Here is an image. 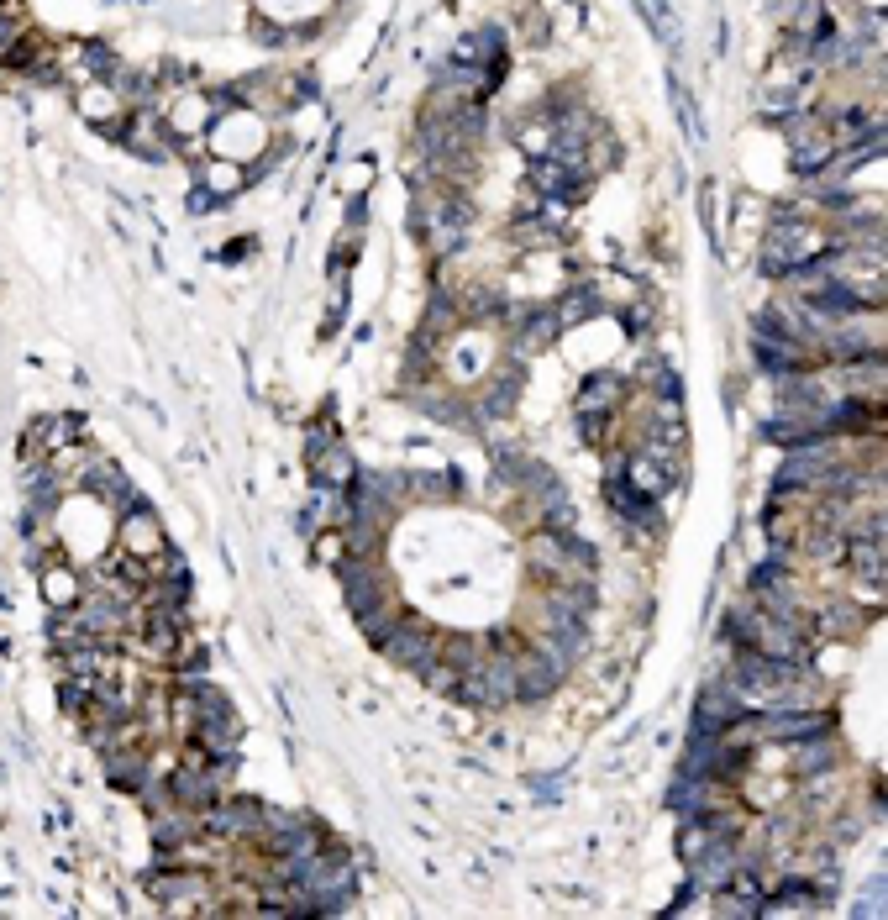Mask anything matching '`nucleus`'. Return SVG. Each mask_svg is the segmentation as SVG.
<instances>
[{"instance_id":"nucleus-1","label":"nucleus","mask_w":888,"mask_h":920,"mask_svg":"<svg viewBox=\"0 0 888 920\" xmlns=\"http://www.w3.org/2000/svg\"><path fill=\"white\" fill-rule=\"evenodd\" d=\"M121 558H137V563H158L163 558V526L153 510H127V521H121Z\"/></svg>"},{"instance_id":"nucleus-2","label":"nucleus","mask_w":888,"mask_h":920,"mask_svg":"<svg viewBox=\"0 0 888 920\" xmlns=\"http://www.w3.org/2000/svg\"><path fill=\"white\" fill-rule=\"evenodd\" d=\"M43 595L53 610H74L85 600V579L74 574V563H43Z\"/></svg>"},{"instance_id":"nucleus-3","label":"nucleus","mask_w":888,"mask_h":920,"mask_svg":"<svg viewBox=\"0 0 888 920\" xmlns=\"http://www.w3.org/2000/svg\"><path fill=\"white\" fill-rule=\"evenodd\" d=\"M621 395H626V384L615 379V374H605V379H594L589 390L578 395V411H584V416H600V411H610V405L621 400Z\"/></svg>"}]
</instances>
